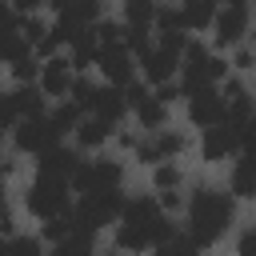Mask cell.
Masks as SVG:
<instances>
[{"label":"cell","instance_id":"8d00e7d4","mask_svg":"<svg viewBox=\"0 0 256 256\" xmlns=\"http://www.w3.org/2000/svg\"><path fill=\"white\" fill-rule=\"evenodd\" d=\"M12 116H16V112H12V96H4V92H0V124L8 128V124H12Z\"/></svg>","mask_w":256,"mask_h":256},{"label":"cell","instance_id":"d6986e66","mask_svg":"<svg viewBox=\"0 0 256 256\" xmlns=\"http://www.w3.org/2000/svg\"><path fill=\"white\" fill-rule=\"evenodd\" d=\"M180 16H184V28L200 32L216 20V0H184L180 4Z\"/></svg>","mask_w":256,"mask_h":256},{"label":"cell","instance_id":"7c38bea8","mask_svg":"<svg viewBox=\"0 0 256 256\" xmlns=\"http://www.w3.org/2000/svg\"><path fill=\"white\" fill-rule=\"evenodd\" d=\"M80 164H84V160H80L72 148H64V144H52V148L40 152V160H36L40 176H52V180H72Z\"/></svg>","mask_w":256,"mask_h":256},{"label":"cell","instance_id":"f1b7e54d","mask_svg":"<svg viewBox=\"0 0 256 256\" xmlns=\"http://www.w3.org/2000/svg\"><path fill=\"white\" fill-rule=\"evenodd\" d=\"M156 28H160V36H168V32H184V16H180V8H156Z\"/></svg>","mask_w":256,"mask_h":256},{"label":"cell","instance_id":"74e56055","mask_svg":"<svg viewBox=\"0 0 256 256\" xmlns=\"http://www.w3.org/2000/svg\"><path fill=\"white\" fill-rule=\"evenodd\" d=\"M256 64V52H236V68H252Z\"/></svg>","mask_w":256,"mask_h":256},{"label":"cell","instance_id":"ab89813d","mask_svg":"<svg viewBox=\"0 0 256 256\" xmlns=\"http://www.w3.org/2000/svg\"><path fill=\"white\" fill-rule=\"evenodd\" d=\"M0 256H12V240H0Z\"/></svg>","mask_w":256,"mask_h":256},{"label":"cell","instance_id":"e0dca14e","mask_svg":"<svg viewBox=\"0 0 256 256\" xmlns=\"http://www.w3.org/2000/svg\"><path fill=\"white\" fill-rule=\"evenodd\" d=\"M232 196L252 200L256 196V148H244V156L232 168Z\"/></svg>","mask_w":256,"mask_h":256},{"label":"cell","instance_id":"5b68a950","mask_svg":"<svg viewBox=\"0 0 256 256\" xmlns=\"http://www.w3.org/2000/svg\"><path fill=\"white\" fill-rule=\"evenodd\" d=\"M28 212L40 220L64 216L68 212V180H52V176H36V184L28 188Z\"/></svg>","mask_w":256,"mask_h":256},{"label":"cell","instance_id":"7402d4cb","mask_svg":"<svg viewBox=\"0 0 256 256\" xmlns=\"http://www.w3.org/2000/svg\"><path fill=\"white\" fill-rule=\"evenodd\" d=\"M28 52H32V44L24 40L20 24L0 32V60H4V64H16V60H20V56H28Z\"/></svg>","mask_w":256,"mask_h":256},{"label":"cell","instance_id":"3957f363","mask_svg":"<svg viewBox=\"0 0 256 256\" xmlns=\"http://www.w3.org/2000/svg\"><path fill=\"white\" fill-rule=\"evenodd\" d=\"M184 84H180V92L188 96V92H196V88H212L220 76H224V60H216L208 48H200L196 40H188V48H184Z\"/></svg>","mask_w":256,"mask_h":256},{"label":"cell","instance_id":"d590c367","mask_svg":"<svg viewBox=\"0 0 256 256\" xmlns=\"http://www.w3.org/2000/svg\"><path fill=\"white\" fill-rule=\"evenodd\" d=\"M0 232H12V216H8V200H4V180H0Z\"/></svg>","mask_w":256,"mask_h":256},{"label":"cell","instance_id":"60d3db41","mask_svg":"<svg viewBox=\"0 0 256 256\" xmlns=\"http://www.w3.org/2000/svg\"><path fill=\"white\" fill-rule=\"evenodd\" d=\"M216 4H224V8H228V4H248V0H216Z\"/></svg>","mask_w":256,"mask_h":256},{"label":"cell","instance_id":"484cf974","mask_svg":"<svg viewBox=\"0 0 256 256\" xmlns=\"http://www.w3.org/2000/svg\"><path fill=\"white\" fill-rule=\"evenodd\" d=\"M124 12H128V24H136V28L156 24V4L152 0H124Z\"/></svg>","mask_w":256,"mask_h":256},{"label":"cell","instance_id":"ac0fdd59","mask_svg":"<svg viewBox=\"0 0 256 256\" xmlns=\"http://www.w3.org/2000/svg\"><path fill=\"white\" fill-rule=\"evenodd\" d=\"M12 112L24 120V116H44V88L36 84H20L12 92Z\"/></svg>","mask_w":256,"mask_h":256},{"label":"cell","instance_id":"836d02e7","mask_svg":"<svg viewBox=\"0 0 256 256\" xmlns=\"http://www.w3.org/2000/svg\"><path fill=\"white\" fill-rule=\"evenodd\" d=\"M152 96H156V100H160V104H172V100H176V96H184V92H180V88H176V84H172V80H168V84H160V88H156V92H152Z\"/></svg>","mask_w":256,"mask_h":256},{"label":"cell","instance_id":"ffe728a7","mask_svg":"<svg viewBox=\"0 0 256 256\" xmlns=\"http://www.w3.org/2000/svg\"><path fill=\"white\" fill-rule=\"evenodd\" d=\"M96 56H100V40H96V24H92L72 40V68H88Z\"/></svg>","mask_w":256,"mask_h":256},{"label":"cell","instance_id":"d6a6232c","mask_svg":"<svg viewBox=\"0 0 256 256\" xmlns=\"http://www.w3.org/2000/svg\"><path fill=\"white\" fill-rule=\"evenodd\" d=\"M12 256H48V252H44L32 236H16V240H12Z\"/></svg>","mask_w":256,"mask_h":256},{"label":"cell","instance_id":"d4e9b609","mask_svg":"<svg viewBox=\"0 0 256 256\" xmlns=\"http://www.w3.org/2000/svg\"><path fill=\"white\" fill-rule=\"evenodd\" d=\"M52 256H92V232L76 228L68 240H60V244H56V252H52Z\"/></svg>","mask_w":256,"mask_h":256},{"label":"cell","instance_id":"8992f818","mask_svg":"<svg viewBox=\"0 0 256 256\" xmlns=\"http://www.w3.org/2000/svg\"><path fill=\"white\" fill-rule=\"evenodd\" d=\"M120 164L116 160H84L80 168H76V176H72V184H76V192H84V196H92V192H116L120 188Z\"/></svg>","mask_w":256,"mask_h":256},{"label":"cell","instance_id":"52a82bcc","mask_svg":"<svg viewBox=\"0 0 256 256\" xmlns=\"http://www.w3.org/2000/svg\"><path fill=\"white\" fill-rule=\"evenodd\" d=\"M12 140H16V148H20V152L40 156V152H48L52 144H60V132L52 128V120H48V116H24V120L12 128Z\"/></svg>","mask_w":256,"mask_h":256},{"label":"cell","instance_id":"30bf717a","mask_svg":"<svg viewBox=\"0 0 256 256\" xmlns=\"http://www.w3.org/2000/svg\"><path fill=\"white\" fill-rule=\"evenodd\" d=\"M96 64H100V72L116 84V88H124V84H132V52L124 48V44H100V56H96Z\"/></svg>","mask_w":256,"mask_h":256},{"label":"cell","instance_id":"f546056e","mask_svg":"<svg viewBox=\"0 0 256 256\" xmlns=\"http://www.w3.org/2000/svg\"><path fill=\"white\" fill-rule=\"evenodd\" d=\"M156 256H196V244H192L188 236H168V240L156 248Z\"/></svg>","mask_w":256,"mask_h":256},{"label":"cell","instance_id":"603a6c76","mask_svg":"<svg viewBox=\"0 0 256 256\" xmlns=\"http://www.w3.org/2000/svg\"><path fill=\"white\" fill-rule=\"evenodd\" d=\"M136 116H140V124H144V128L160 132V128H164V120H168V104H160V100L148 92V96L136 104Z\"/></svg>","mask_w":256,"mask_h":256},{"label":"cell","instance_id":"cb8c5ba5","mask_svg":"<svg viewBox=\"0 0 256 256\" xmlns=\"http://www.w3.org/2000/svg\"><path fill=\"white\" fill-rule=\"evenodd\" d=\"M96 12H100V0H68V4L60 8V16H68V20L84 24V28L96 24Z\"/></svg>","mask_w":256,"mask_h":256},{"label":"cell","instance_id":"7a4b0ae2","mask_svg":"<svg viewBox=\"0 0 256 256\" xmlns=\"http://www.w3.org/2000/svg\"><path fill=\"white\" fill-rule=\"evenodd\" d=\"M228 224H232V192L196 188L188 200V240L196 248H208L224 236Z\"/></svg>","mask_w":256,"mask_h":256},{"label":"cell","instance_id":"1f68e13d","mask_svg":"<svg viewBox=\"0 0 256 256\" xmlns=\"http://www.w3.org/2000/svg\"><path fill=\"white\" fill-rule=\"evenodd\" d=\"M152 180H156V188H160V192H172V188L180 184V168L164 160V164H156V176H152Z\"/></svg>","mask_w":256,"mask_h":256},{"label":"cell","instance_id":"4fadbf2b","mask_svg":"<svg viewBox=\"0 0 256 256\" xmlns=\"http://www.w3.org/2000/svg\"><path fill=\"white\" fill-rule=\"evenodd\" d=\"M128 112V100H124V88L108 84V88H96L92 92V104H88V116L104 120V124H116L120 116Z\"/></svg>","mask_w":256,"mask_h":256},{"label":"cell","instance_id":"44dd1931","mask_svg":"<svg viewBox=\"0 0 256 256\" xmlns=\"http://www.w3.org/2000/svg\"><path fill=\"white\" fill-rule=\"evenodd\" d=\"M108 136H112V124H104V120H96V116H84V120L76 124V140H80V148H100Z\"/></svg>","mask_w":256,"mask_h":256},{"label":"cell","instance_id":"83f0119b","mask_svg":"<svg viewBox=\"0 0 256 256\" xmlns=\"http://www.w3.org/2000/svg\"><path fill=\"white\" fill-rule=\"evenodd\" d=\"M72 232H76V216H72V212L44 220V236H48V240H56V244H60V240H68Z\"/></svg>","mask_w":256,"mask_h":256},{"label":"cell","instance_id":"4dcf8cb0","mask_svg":"<svg viewBox=\"0 0 256 256\" xmlns=\"http://www.w3.org/2000/svg\"><path fill=\"white\" fill-rule=\"evenodd\" d=\"M40 68H44V64H36V60H32V52H28V56H20V60L12 64V76H16L20 84H32V80L40 76Z\"/></svg>","mask_w":256,"mask_h":256},{"label":"cell","instance_id":"5bb4252c","mask_svg":"<svg viewBox=\"0 0 256 256\" xmlns=\"http://www.w3.org/2000/svg\"><path fill=\"white\" fill-rule=\"evenodd\" d=\"M72 84H76V76H72V60L52 56V60L40 68V88H44V96H68Z\"/></svg>","mask_w":256,"mask_h":256},{"label":"cell","instance_id":"6da1fadb","mask_svg":"<svg viewBox=\"0 0 256 256\" xmlns=\"http://www.w3.org/2000/svg\"><path fill=\"white\" fill-rule=\"evenodd\" d=\"M168 236H172V224L164 220V212H160L156 200L136 196V200L124 204V212H120V232H116V244H120L124 252L160 248Z\"/></svg>","mask_w":256,"mask_h":256},{"label":"cell","instance_id":"e575fe53","mask_svg":"<svg viewBox=\"0 0 256 256\" xmlns=\"http://www.w3.org/2000/svg\"><path fill=\"white\" fill-rule=\"evenodd\" d=\"M240 256H256V228H248L240 236Z\"/></svg>","mask_w":256,"mask_h":256},{"label":"cell","instance_id":"9c48e42d","mask_svg":"<svg viewBox=\"0 0 256 256\" xmlns=\"http://www.w3.org/2000/svg\"><path fill=\"white\" fill-rule=\"evenodd\" d=\"M140 68H144V80L148 84H168L172 80V72L180 68V52L176 48H168V44H152L144 56H140Z\"/></svg>","mask_w":256,"mask_h":256},{"label":"cell","instance_id":"4316f807","mask_svg":"<svg viewBox=\"0 0 256 256\" xmlns=\"http://www.w3.org/2000/svg\"><path fill=\"white\" fill-rule=\"evenodd\" d=\"M48 120H52V128H56L60 136H64V132H76V124H80V108L68 100V104H60V108H56Z\"/></svg>","mask_w":256,"mask_h":256},{"label":"cell","instance_id":"f35d334b","mask_svg":"<svg viewBox=\"0 0 256 256\" xmlns=\"http://www.w3.org/2000/svg\"><path fill=\"white\" fill-rule=\"evenodd\" d=\"M160 204H164V208H176V204H180V192H176V188H172V192H160Z\"/></svg>","mask_w":256,"mask_h":256},{"label":"cell","instance_id":"8fae6325","mask_svg":"<svg viewBox=\"0 0 256 256\" xmlns=\"http://www.w3.org/2000/svg\"><path fill=\"white\" fill-rule=\"evenodd\" d=\"M212 28H216V44H220V48L240 44V36L248 32V4H228V8L212 20Z\"/></svg>","mask_w":256,"mask_h":256},{"label":"cell","instance_id":"9a60e30c","mask_svg":"<svg viewBox=\"0 0 256 256\" xmlns=\"http://www.w3.org/2000/svg\"><path fill=\"white\" fill-rule=\"evenodd\" d=\"M236 148H240V132H236L232 120H224L216 128H204V160H224Z\"/></svg>","mask_w":256,"mask_h":256},{"label":"cell","instance_id":"ba28073f","mask_svg":"<svg viewBox=\"0 0 256 256\" xmlns=\"http://www.w3.org/2000/svg\"><path fill=\"white\" fill-rule=\"evenodd\" d=\"M188 116H192L196 128H216V124H224V120H228L224 92H216V84H212V88L188 92Z\"/></svg>","mask_w":256,"mask_h":256},{"label":"cell","instance_id":"2e32d148","mask_svg":"<svg viewBox=\"0 0 256 256\" xmlns=\"http://www.w3.org/2000/svg\"><path fill=\"white\" fill-rule=\"evenodd\" d=\"M180 148H184V136H180V132H164V128H160L148 144H140V148H136V156H140L144 164H164V160H168V156H176Z\"/></svg>","mask_w":256,"mask_h":256},{"label":"cell","instance_id":"277c9868","mask_svg":"<svg viewBox=\"0 0 256 256\" xmlns=\"http://www.w3.org/2000/svg\"><path fill=\"white\" fill-rule=\"evenodd\" d=\"M124 204H128V200L120 196V188H116V192H92V196H84V200L76 204V212H72V216H76V228H84V232L96 236L104 224H112V220L124 212Z\"/></svg>","mask_w":256,"mask_h":256}]
</instances>
